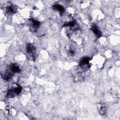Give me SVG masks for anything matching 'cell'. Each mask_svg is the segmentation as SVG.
Here are the masks:
<instances>
[{
  "label": "cell",
  "mask_w": 120,
  "mask_h": 120,
  "mask_svg": "<svg viewBox=\"0 0 120 120\" xmlns=\"http://www.w3.org/2000/svg\"><path fill=\"white\" fill-rule=\"evenodd\" d=\"M90 58L88 57L83 58L80 62V67L82 68H88L90 67L89 65Z\"/></svg>",
  "instance_id": "obj_3"
},
{
  "label": "cell",
  "mask_w": 120,
  "mask_h": 120,
  "mask_svg": "<svg viewBox=\"0 0 120 120\" xmlns=\"http://www.w3.org/2000/svg\"><path fill=\"white\" fill-rule=\"evenodd\" d=\"M26 51L30 59L34 60L36 58V50L35 46L31 44H27L26 45Z\"/></svg>",
  "instance_id": "obj_2"
},
{
  "label": "cell",
  "mask_w": 120,
  "mask_h": 120,
  "mask_svg": "<svg viewBox=\"0 0 120 120\" xmlns=\"http://www.w3.org/2000/svg\"><path fill=\"white\" fill-rule=\"evenodd\" d=\"M98 109L101 114L104 115L105 113L106 109L104 105H103L102 104H100L98 105Z\"/></svg>",
  "instance_id": "obj_7"
},
{
  "label": "cell",
  "mask_w": 120,
  "mask_h": 120,
  "mask_svg": "<svg viewBox=\"0 0 120 120\" xmlns=\"http://www.w3.org/2000/svg\"><path fill=\"white\" fill-rule=\"evenodd\" d=\"M22 91V88L19 85H13L8 91L7 96L9 98H13L21 93Z\"/></svg>",
  "instance_id": "obj_1"
},
{
  "label": "cell",
  "mask_w": 120,
  "mask_h": 120,
  "mask_svg": "<svg viewBox=\"0 0 120 120\" xmlns=\"http://www.w3.org/2000/svg\"><path fill=\"white\" fill-rule=\"evenodd\" d=\"M30 21L32 24V26L34 29H38L40 25V23L39 22L34 19H30Z\"/></svg>",
  "instance_id": "obj_8"
},
{
  "label": "cell",
  "mask_w": 120,
  "mask_h": 120,
  "mask_svg": "<svg viewBox=\"0 0 120 120\" xmlns=\"http://www.w3.org/2000/svg\"><path fill=\"white\" fill-rule=\"evenodd\" d=\"M52 8L55 10L58 11V12H59L61 14H63L64 12V7L59 4H55L54 5L52 6Z\"/></svg>",
  "instance_id": "obj_6"
},
{
  "label": "cell",
  "mask_w": 120,
  "mask_h": 120,
  "mask_svg": "<svg viewBox=\"0 0 120 120\" xmlns=\"http://www.w3.org/2000/svg\"><path fill=\"white\" fill-rule=\"evenodd\" d=\"M91 30L94 33V34L96 35V36L98 38H100L101 36V32L100 31V30L98 29V27L95 25V24H93L91 26Z\"/></svg>",
  "instance_id": "obj_5"
},
{
  "label": "cell",
  "mask_w": 120,
  "mask_h": 120,
  "mask_svg": "<svg viewBox=\"0 0 120 120\" xmlns=\"http://www.w3.org/2000/svg\"><path fill=\"white\" fill-rule=\"evenodd\" d=\"M7 12L8 14H13L14 13V9L12 6H9L7 8Z\"/></svg>",
  "instance_id": "obj_9"
},
{
  "label": "cell",
  "mask_w": 120,
  "mask_h": 120,
  "mask_svg": "<svg viewBox=\"0 0 120 120\" xmlns=\"http://www.w3.org/2000/svg\"><path fill=\"white\" fill-rule=\"evenodd\" d=\"M9 70L11 73H18L21 71L19 67L16 64H11L9 66Z\"/></svg>",
  "instance_id": "obj_4"
}]
</instances>
